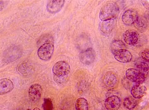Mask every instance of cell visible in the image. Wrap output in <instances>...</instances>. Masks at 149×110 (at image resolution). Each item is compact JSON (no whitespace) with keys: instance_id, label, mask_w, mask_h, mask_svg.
Wrapping results in <instances>:
<instances>
[{"instance_id":"obj_1","label":"cell","mask_w":149,"mask_h":110,"mask_svg":"<svg viewBox=\"0 0 149 110\" xmlns=\"http://www.w3.org/2000/svg\"><path fill=\"white\" fill-rule=\"evenodd\" d=\"M119 12L118 7L114 3L106 4L102 8L99 13V18L103 21L116 18Z\"/></svg>"},{"instance_id":"obj_2","label":"cell","mask_w":149,"mask_h":110,"mask_svg":"<svg viewBox=\"0 0 149 110\" xmlns=\"http://www.w3.org/2000/svg\"><path fill=\"white\" fill-rule=\"evenodd\" d=\"M52 72L56 77L55 81L67 77L70 72V67L67 62L61 61L56 62L52 68Z\"/></svg>"},{"instance_id":"obj_3","label":"cell","mask_w":149,"mask_h":110,"mask_svg":"<svg viewBox=\"0 0 149 110\" xmlns=\"http://www.w3.org/2000/svg\"><path fill=\"white\" fill-rule=\"evenodd\" d=\"M54 50L53 42L51 40L49 39L39 48L38 51V56L43 61H49L53 55Z\"/></svg>"},{"instance_id":"obj_4","label":"cell","mask_w":149,"mask_h":110,"mask_svg":"<svg viewBox=\"0 0 149 110\" xmlns=\"http://www.w3.org/2000/svg\"><path fill=\"white\" fill-rule=\"evenodd\" d=\"M23 54V51L18 46L12 45L4 53L3 60L6 63H10L19 59Z\"/></svg>"},{"instance_id":"obj_5","label":"cell","mask_w":149,"mask_h":110,"mask_svg":"<svg viewBox=\"0 0 149 110\" xmlns=\"http://www.w3.org/2000/svg\"><path fill=\"white\" fill-rule=\"evenodd\" d=\"M127 78L137 84H142L146 80V76L143 72L133 68L127 69L125 72Z\"/></svg>"},{"instance_id":"obj_6","label":"cell","mask_w":149,"mask_h":110,"mask_svg":"<svg viewBox=\"0 0 149 110\" xmlns=\"http://www.w3.org/2000/svg\"><path fill=\"white\" fill-rule=\"evenodd\" d=\"M96 53L95 51L92 48L81 51L79 54V58L82 63L85 65H89L95 61Z\"/></svg>"},{"instance_id":"obj_7","label":"cell","mask_w":149,"mask_h":110,"mask_svg":"<svg viewBox=\"0 0 149 110\" xmlns=\"http://www.w3.org/2000/svg\"><path fill=\"white\" fill-rule=\"evenodd\" d=\"M102 82L105 88L108 89H113L117 84V78L114 74L111 72H108L104 75Z\"/></svg>"},{"instance_id":"obj_8","label":"cell","mask_w":149,"mask_h":110,"mask_svg":"<svg viewBox=\"0 0 149 110\" xmlns=\"http://www.w3.org/2000/svg\"><path fill=\"white\" fill-rule=\"evenodd\" d=\"M113 53L116 60L121 63H128L132 59V54L126 49L118 50Z\"/></svg>"},{"instance_id":"obj_9","label":"cell","mask_w":149,"mask_h":110,"mask_svg":"<svg viewBox=\"0 0 149 110\" xmlns=\"http://www.w3.org/2000/svg\"><path fill=\"white\" fill-rule=\"evenodd\" d=\"M139 38L138 33L134 30H127L123 35V40L129 45H134L137 44Z\"/></svg>"},{"instance_id":"obj_10","label":"cell","mask_w":149,"mask_h":110,"mask_svg":"<svg viewBox=\"0 0 149 110\" xmlns=\"http://www.w3.org/2000/svg\"><path fill=\"white\" fill-rule=\"evenodd\" d=\"M42 92V88L41 86L38 84H35L30 86L28 94L33 102H37L40 99Z\"/></svg>"},{"instance_id":"obj_11","label":"cell","mask_w":149,"mask_h":110,"mask_svg":"<svg viewBox=\"0 0 149 110\" xmlns=\"http://www.w3.org/2000/svg\"><path fill=\"white\" fill-rule=\"evenodd\" d=\"M138 17V13L134 10H127L122 15V21L125 25H131L136 22Z\"/></svg>"},{"instance_id":"obj_12","label":"cell","mask_w":149,"mask_h":110,"mask_svg":"<svg viewBox=\"0 0 149 110\" xmlns=\"http://www.w3.org/2000/svg\"><path fill=\"white\" fill-rule=\"evenodd\" d=\"M121 105V100L116 96H110L105 102V107L108 110H118Z\"/></svg>"},{"instance_id":"obj_13","label":"cell","mask_w":149,"mask_h":110,"mask_svg":"<svg viewBox=\"0 0 149 110\" xmlns=\"http://www.w3.org/2000/svg\"><path fill=\"white\" fill-rule=\"evenodd\" d=\"M64 0L49 1L47 5V10L48 12L54 14L61 10L65 4Z\"/></svg>"},{"instance_id":"obj_14","label":"cell","mask_w":149,"mask_h":110,"mask_svg":"<svg viewBox=\"0 0 149 110\" xmlns=\"http://www.w3.org/2000/svg\"><path fill=\"white\" fill-rule=\"evenodd\" d=\"M13 88L14 84L11 80L6 78L0 80V95L10 93Z\"/></svg>"},{"instance_id":"obj_15","label":"cell","mask_w":149,"mask_h":110,"mask_svg":"<svg viewBox=\"0 0 149 110\" xmlns=\"http://www.w3.org/2000/svg\"><path fill=\"white\" fill-rule=\"evenodd\" d=\"M147 91V88L142 84H138L132 86L131 94L135 99H140L145 96Z\"/></svg>"},{"instance_id":"obj_16","label":"cell","mask_w":149,"mask_h":110,"mask_svg":"<svg viewBox=\"0 0 149 110\" xmlns=\"http://www.w3.org/2000/svg\"><path fill=\"white\" fill-rule=\"evenodd\" d=\"M116 18L103 21L100 25V30L104 34H109L113 30L116 24Z\"/></svg>"},{"instance_id":"obj_17","label":"cell","mask_w":149,"mask_h":110,"mask_svg":"<svg viewBox=\"0 0 149 110\" xmlns=\"http://www.w3.org/2000/svg\"><path fill=\"white\" fill-rule=\"evenodd\" d=\"M33 66L30 62L25 61L20 64L18 67V71L22 74H27L33 69Z\"/></svg>"},{"instance_id":"obj_18","label":"cell","mask_w":149,"mask_h":110,"mask_svg":"<svg viewBox=\"0 0 149 110\" xmlns=\"http://www.w3.org/2000/svg\"><path fill=\"white\" fill-rule=\"evenodd\" d=\"M123 104L127 109L132 110L136 107L138 105V102L134 97L128 96L125 99Z\"/></svg>"},{"instance_id":"obj_19","label":"cell","mask_w":149,"mask_h":110,"mask_svg":"<svg viewBox=\"0 0 149 110\" xmlns=\"http://www.w3.org/2000/svg\"><path fill=\"white\" fill-rule=\"evenodd\" d=\"M75 107L76 110H88V102L84 98H78L76 101Z\"/></svg>"},{"instance_id":"obj_20","label":"cell","mask_w":149,"mask_h":110,"mask_svg":"<svg viewBox=\"0 0 149 110\" xmlns=\"http://www.w3.org/2000/svg\"><path fill=\"white\" fill-rule=\"evenodd\" d=\"M125 48L124 43L120 40L113 41L111 45V50L113 53L118 50L125 49Z\"/></svg>"},{"instance_id":"obj_21","label":"cell","mask_w":149,"mask_h":110,"mask_svg":"<svg viewBox=\"0 0 149 110\" xmlns=\"http://www.w3.org/2000/svg\"><path fill=\"white\" fill-rule=\"evenodd\" d=\"M135 23L136 26L139 30H143L146 29L148 25L146 18L142 17H138Z\"/></svg>"},{"instance_id":"obj_22","label":"cell","mask_w":149,"mask_h":110,"mask_svg":"<svg viewBox=\"0 0 149 110\" xmlns=\"http://www.w3.org/2000/svg\"><path fill=\"white\" fill-rule=\"evenodd\" d=\"M43 110H53V104L50 99L45 98L43 104Z\"/></svg>"},{"instance_id":"obj_23","label":"cell","mask_w":149,"mask_h":110,"mask_svg":"<svg viewBox=\"0 0 149 110\" xmlns=\"http://www.w3.org/2000/svg\"><path fill=\"white\" fill-rule=\"evenodd\" d=\"M136 66L138 69L144 72H148L149 65L145 62H138L136 63Z\"/></svg>"},{"instance_id":"obj_24","label":"cell","mask_w":149,"mask_h":110,"mask_svg":"<svg viewBox=\"0 0 149 110\" xmlns=\"http://www.w3.org/2000/svg\"><path fill=\"white\" fill-rule=\"evenodd\" d=\"M140 55L141 58H143L145 61L148 62L149 60V50L148 49L144 50L142 51L140 53Z\"/></svg>"},{"instance_id":"obj_25","label":"cell","mask_w":149,"mask_h":110,"mask_svg":"<svg viewBox=\"0 0 149 110\" xmlns=\"http://www.w3.org/2000/svg\"><path fill=\"white\" fill-rule=\"evenodd\" d=\"M5 3L3 1H0V11L4 7Z\"/></svg>"},{"instance_id":"obj_26","label":"cell","mask_w":149,"mask_h":110,"mask_svg":"<svg viewBox=\"0 0 149 110\" xmlns=\"http://www.w3.org/2000/svg\"><path fill=\"white\" fill-rule=\"evenodd\" d=\"M33 110H40V109H39V108H35V109H33Z\"/></svg>"}]
</instances>
